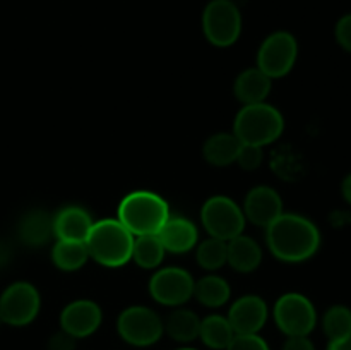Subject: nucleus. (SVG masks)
<instances>
[{"label":"nucleus","mask_w":351,"mask_h":350,"mask_svg":"<svg viewBox=\"0 0 351 350\" xmlns=\"http://www.w3.org/2000/svg\"><path fill=\"white\" fill-rule=\"evenodd\" d=\"M237 333L233 331L228 318L221 314H211L201 319L199 326V340L204 343L208 349L213 350H226Z\"/></svg>","instance_id":"nucleus-22"},{"label":"nucleus","mask_w":351,"mask_h":350,"mask_svg":"<svg viewBox=\"0 0 351 350\" xmlns=\"http://www.w3.org/2000/svg\"><path fill=\"white\" fill-rule=\"evenodd\" d=\"M271 254L285 263H302L314 256L321 246V232L311 220L295 213H281L266 229Z\"/></svg>","instance_id":"nucleus-1"},{"label":"nucleus","mask_w":351,"mask_h":350,"mask_svg":"<svg viewBox=\"0 0 351 350\" xmlns=\"http://www.w3.org/2000/svg\"><path fill=\"white\" fill-rule=\"evenodd\" d=\"M40 309V292L29 281H14L0 295V318L9 326H27Z\"/></svg>","instance_id":"nucleus-9"},{"label":"nucleus","mask_w":351,"mask_h":350,"mask_svg":"<svg viewBox=\"0 0 351 350\" xmlns=\"http://www.w3.org/2000/svg\"><path fill=\"white\" fill-rule=\"evenodd\" d=\"M274 323L287 336H308L317 325V312L311 299L290 292L281 295L273 309Z\"/></svg>","instance_id":"nucleus-8"},{"label":"nucleus","mask_w":351,"mask_h":350,"mask_svg":"<svg viewBox=\"0 0 351 350\" xmlns=\"http://www.w3.org/2000/svg\"><path fill=\"white\" fill-rule=\"evenodd\" d=\"M335 36L339 47L351 54V14H346L336 23Z\"/></svg>","instance_id":"nucleus-30"},{"label":"nucleus","mask_w":351,"mask_h":350,"mask_svg":"<svg viewBox=\"0 0 351 350\" xmlns=\"http://www.w3.org/2000/svg\"><path fill=\"white\" fill-rule=\"evenodd\" d=\"M206 40L219 48L232 47L242 33V14L233 0H211L202 10Z\"/></svg>","instance_id":"nucleus-5"},{"label":"nucleus","mask_w":351,"mask_h":350,"mask_svg":"<svg viewBox=\"0 0 351 350\" xmlns=\"http://www.w3.org/2000/svg\"><path fill=\"white\" fill-rule=\"evenodd\" d=\"M271 88H273V79L264 74L259 67H252L240 72L239 78L235 79L233 93L242 105H257L266 102Z\"/></svg>","instance_id":"nucleus-17"},{"label":"nucleus","mask_w":351,"mask_h":350,"mask_svg":"<svg viewBox=\"0 0 351 350\" xmlns=\"http://www.w3.org/2000/svg\"><path fill=\"white\" fill-rule=\"evenodd\" d=\"M165 333L171 340L178 343H191L199 338V326H201V318L194 311L185 307L175 309L168 314L163 321Z\"/></svg>","instance_id":"nucleus-21"},{"label":"nucleus","mask_w":351,"mask_h":350,"mask_svg":"<svg viewBox=\"0 0 351 350\" xmlns=\"http://www.w3.org/2000/svg\"><path fill=\"white\" fill-rule=\"evenodd\" d=\"M120 338L134 347H151L165 335L163 319L156 311L146 305H130L120 312L117 319Z\"/></svg>","instance_id":"nucleus-6"},{"label":"nucleus","mask_w":351,"mask_h":350,"mask_svg":"<svg viewBox=\"0 0 351 350\" xmlns=\"http://www.w3.org/2000/svg\"><path fill=\"white\" fill-rule=\"evenodd\" d=\"M201 220L209 237L225 242L243 233L247 222L243 209L226 196L209 198L201 209Z\"/></svg>","instance_id":"nucleus-7"},{"label":"nucleus","mask_w":351,"mask_h":350,"mask_svg":"<svg viewBox=\"0 0 351 350\" xmlns=\"http://www.w3.org/2000/svg\"><path fill=\"white\" fill-rule=\"evenodd\" d=\"M232 288L228 281L218 275H206L194 283V297L206 307H221L230 301Z\"/></svg>","instance_id":"nucleus-23"},{"label":"nucleus","mask_w":351,"mask_h":350,"mask_svg":"<svg viewBox=\"0 0 351 350\" xmlns=\"http://www.w3.org/2000/svg\"><path fill=\"white\" fill-rule=\"evenodd\" d=\"M170 218V208L161 196L151 191H134L120 201L117 220L132 233L151 235L158 233Z\"/></svg>","instance_id":"nucleus-3"},{"label":"nucleus","mask_w":351,"mask_h":350,"mask_svg":"<svg viewBox=\"0 0 351 350\" xmlns=\"http://www.w3.org/2000/svg\"><path fill=\"white\" fill-rule=\"evenodd\" d=\"M101 309L95 301H89V299H77V301L69 302L60 312V329L77 340L91 336L101 326Z\"/></svg>","instance_id":"nucleus-12"},{"label":"nucleus","mask_w":351,"mask_h":350,"mask_svg":"<svg viewBox=\"0 0 351 350\" xmlns=\"http://www.w3.org/2000/svg\"><path fill=\"white\" fill-rule=\"evenodd\" d=\"M341 192H343V198L346 199V202H350L351 205V174L346 175L345 180H343Z\"/></svg>","instance_id":"nucleus-34"},{"label":"nucleus","mask_w":351,"mask_h":350,"mask_svg":"<svg viewBox=\"0 0 351 350\" xmlns=\"http://www.w3.org/2000/svg\"><path fill=\"white\" fill-rule=\"evenodd\" d=\"M328 350H351V336L343 340H336V342H329Z\"/></svg>","instance_id":"nucleus-33"},{"label":"nucleus","mask_w":351,"mask_h":350,"mask_svg":"<svg viewBox=\"0 0 351 350\" xmlns=\"http://www.w3.org/2000/svg\"><path fill=\"white\" fill-rule=\"evenodd\" d=\"M263 261L261 246L249 235H237L226 242V263L239 273H252Z\"/></svg>","instance_id":"nucleus-18"},{"label":"nucleus","mask_w":351,"mask_h":350,"mask_svg":"<svg viewBox=\"0 0 351 350\" xmlns=\"http://www.w3.org/2000/svg\"><path fill=\"white\" fill-rule=\"evenodd\" d=\"M165 253H167V250H165L158 233L134 237L132 259L136 261V264L139 268H144V270H154V268H158L161 264Z\"/></svg>","instance_id":"nucleus-25"},{"label":"nucleus","mask_w":351,"mask_h":350,"mask_svg":"<svg viewBox=\"0 0 351 350\" xmlns=\"http://www.w3.org/2000/svg\"><path fill=\"white\" fill-rule=\"evenodd\" d=\"M0 325H2V318H0Z\"/></svg>","instance_id":"nucleus-37"},{"label":"nucleus","mask_w":351,"mask_h":350,"mask_svg":"<svg viewBox=\"0 0 351 350\" xmlns=\"http://www.w3.org/2000/svg\"><path fill=\"white\" fill-rule=\"evenodd\" d=\"M9 257H10L9 249H7V247L0 242V266L7 263V261H9Z\"/></svg>","instance_id":"nucleus-35"},{"label":"nucleus","mask_w":351,"mask_h":350,"mask_svg":"<svg viewBox=\"0 0 351 350\" xmlns=\"http://www.w3.org/2000/svg\"><path fill=\"white\" fill-rule=\"evenodd\" d=\"M93 218L81 206H65L53 216V232L57 240L69 242H86Z\"/></svg>","instance_id":"nucleus-15"},{"label":"nucleus","mask_w":351,"mask_h":350,"mask_svg":"<svg viewBox=\"0 0 351 350\" xmlns=\"http://www.w3.org/2000/svg\"><path fill=\"white\" fill-rule=\"evenodd\" d=\"M242 143L233 132L213 134L202 146V156L213 167H228L235 163Z\"/></svg>","instance_id":"nucleus-20"},{"label":"nucleus","mask_w":351,"mask_h":350,"mask_svg":"<svg viewBox=\"0 0 351 350\" xmlns=\"http://www.w3.org/2000/svg\"><path fill=\"white\" fill-rule=\"evenodd\" d=\"M89 259L88 247L84 242H69V240H57L51 247V261L62 271L81 270Z\"/></svg>","instance_id":"nucleus-24"},{"label":"nucleus","mask_w":351,"mask_h":350,"mask_svg":"<svg viewBox=\"0 0 351 350\" xmlns=\"http://www.w3.org/2000/svg\"><path fill=\"white\" fill-rule=\"evenodd\" d=\"M158 237H160L167 253L184 254L194 249L199 244L197 226L184 216L170 215V218L165 222V225L158 232Z\"/></svg>","instance_id":"nucleus-16"},{"label":"nucleus","mask_w":351,"mask_h":350,"mask_svg":"<svg viewBox=\"0 0 351 350\" xmlns=\"http://www.w3.org/2000/svg\"><path fill=\"white\" fill-rule=\"evenodd\" d=\"M197 250H195V259L197 264L202 270L208 271H216L226 264V242L225 240L215 239V237H209V239L202 240L201 244H197Z\"/></svg>","instance_id":"nucleus-27"},{"label":"nucleus","mask_w":351,"mask_h":350,"mask_svg":"<svg viewBox=\"0 0 351 350\" xmlns=\"http://www.w3.org/2000/svg\"><path fill=\"white\" fill-rule=\"evenodd\" d=\"M17 233H19V239L23 240L26 246H45V244L50 242L51 237L55 235L53 216H50L47 211H43V209L27 211L26 215L21 218L19 226H17Z\"/></svg>","instance_id":"nucleus-19"},{"label":"nucleus","mask_w":351,"mask_h":350,"mask_svg":"<svg viewBox=\"0 0 351 350\" xmlns=\"http://www.w3.org/2000/svg\"><path fill=\"white\" fill-rule=\"evenodd\" d=\"M75 345H77V338L60 329L48 338L47 350H75Z\"/></svg>","instance_id":"nucleus-31"},{"label":"nucleus","mask_w":351,"mask_h":350,"mask_svg":"<svg viewBox=\"0 0 351 350\" xmlns=\"http://www.w3.org/2000/svg\"><path fill=\"white\" fill-rule=\"evenodd\" d=\"M177 350H197V349H192V347H182V349H177Z\"/></svg>","instance_id":"nucleus-36"},{"label":"nucleus","mask_w":351,"mask_h":350,"mask_svg":"<svg viewBox=\"0 0 351 350\" xmlns=\"http://www.w3.org/2000/svg\"><path fill=\"white\" fill-rule=\"evenodd\" d=\"M263 160V148L256 146V144H242L235 163H239V167L243 168V170H256V168L261 167Z\"/></svg>","instance_id":"nucleus-28"},{"label":"nucleus","mask_w":351,"mask_h":350,"mask_svg":"<svg viewBox=\"0 0 351 350\" xmlns=\"http://www.w3.org/2000/svg\"><path fill=\"white\" fill-rule=\"evenodd\" d=\"M283 213V201L276 189L269 185H257L250 189L243 202V215L245 220L257 226H267Z\"/></svg>","instance_id":"nucleus-14"},{"label":"nucleus","mask_w":351,"mask_h":350,"mask_svg":"<svg viewBox=\"0 0 351 350\" xmlns=\"http://www.w3.org/2000/svg\"><path fill=\"white\" fill-rule=\"evenodd\" d=\"M281 350H315V345L308 336H288Z\"/></svg>","instance_id":"nucleus-32"},{"label":"nucleus","mask_w":351,"mask_h":350,"mask_svg":"<svg viewBox=\"0 0 351 350\" xmlns=\"http://www.w3.org/2000/svg\"><path fill=\"white\" fill-rule=\"evenodd\" d=\"M269 309L259 295H243L237 299L228 312V321L237 335H257L264 328Z\"/></svg>","instance_id":"nucleus-13"},{"label":"nucleus","mask_w":351,"mask_h":350,"mask_svg":"<svg viewBox=\"0 0 351 350\" xmlns=\"http://www.w3.org/2000/svg\"><path fill=\"white\" fill-rule=\"evenodd\" d=\"M285 119L276 106L269 103L243 105L237 113L233 134L242 144H256L264 148L274 143L283 134Z\"/></svg>","instance_id":"nucleus-4"},{"label":"nucleus","mask_w":351,"mask_h":350,"mask_svg":"<svg viewBox=\"0 0 351 350\" xmlns=\"http://www.w3.org/2000/svg\"><path fill=\"white\" fill-rule=\"evenodd\" d=\"M322 329L329 342L351 336V309L346 305H332L322 316Z\"/></svg>","instance_id":"nucleus-26"},{"label":"nucleus","mask_w":351,"mask_h":350,"mask_svg":"<svg viewBox=\"0 0 351 350\" xmlns=\"http://www.w3.org/2000/svg\"><path fill=\"white\" fill-rule=\"evenodd\" d=\"M226 350H271L266 340L257 335H235Z\"/></svg>","instance_id":"nucleus-29"},{"label":"nucleus","mask_w":351,"mask_h":350,"mask_svg":"<svg viewBox=\"0 0 351 350\" xmlns=\"http://www.w3.org/2000/svg\"><path fill=\"white\" fill-rule=\"evenodd\" d=\"M194 278L184 268H163L149 280V294L158 304L168 307H180L194 297Z\"/></svg>","instance_id":"nucleus-11"},{"label":"nucleus","mask_w":351,"mask_h":350,"mask_svg":"<svg viewBox=\"0 0 351 350\" xmlns=\"http://www.w3.org/2000/svg\"><path fill=\"white\" fill-rule=\"evenodd\" d=\"M89 257L108 268H119L132 259L134 235L117 218L93 223L86 239Z\"/></svg>","instance_id":"nucleus-2"},{"label":"nucleus","mask_w":351,"mask_h":350,"mask_svg":"<svg viewBox=\"0 0 351 350\" xmlns=\"http://www.w3.org/2000/svg\"><path fill=\"white\" fill-rule=\"evenodd\" d=\"M297 57V38L288 31H276L261 45L257 51V67L271 79L283 78L293 69Z\"/></svg>","instance_id":"nucleus-10"}]
</instances>
